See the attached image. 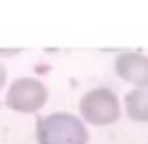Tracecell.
<instances>
[{"label": "cell", "instance_id": "cell-1", "mask_svg": "<svg viewBox=\"0 0 148 144\" xmlns=\"http://www.w3.org/2000/svg\"><path fill=\"white\" fill-rule=\"evenodd\" d=\"M87 138L83 120L67 112L49 114L37 124L39 144H87Z\"/></svg>", "mask_w": 148, "mask_h": 144}, {"label": "cell", "instance_id": "cell-6", "mask_svg": "<svg viewBox=\"0 0 148 144\" xmlns=\"http://www.w3.org/2000/svg\"><path fill=\"white\" fill-rule=\"evenodd\" d=\"M6 77H8V73H6V67L0 63V89L4 87V83H6Z\"/></svg>", "mask_w": 148, "mask_h": 144}, {"label": "cell", "instance_id": "cell-5", "mask_svg": "<svg viewBox=\"0 0 148 144\" xmlns=\"http://www.w3.org/2000/svg\"><path fill=\"white\" fill-rule=\"evenodd\" d=\"M126 114L136 122H148V85L134 87L124 97Z\"/></svg>", "mask_w": 148, "mask_h": 144}, {"label": "cell", "instance_id": "cell-4", "mask_svg": "<svg viewBox=\"0 0 148 144\" xmlns=\"http://www.w3.org/2000/svg\"><path fill=\"white\" fill-rule=\"evenodd\" d=\"M114 69L118 77L132 83L134 87L148 85V55L138 51H124L116 57Z\"/></svg>", "mask_w": 148, "mask_h": 144}, {"label": "cell", "instance_id": "cell-3", "mask_svg": "<svg viewBox=\"0 0 148 144\" xmlns=\"http://www.w3.org/2000/svg\"><path fill=\"white\" fill-rule=\"evenodd\" d=\"M49 99L47 85L37 77H18L10 83L6 91V106L14 112L35 114Z\"/></svg>", "mask_w": 148, "mask_h": 144}, {"label": "cell", "instance_id": "cell-2", "mask_svg": "<svg viewBox=\"0 0 148 144\" xmlns=\"http://www.w3.org/2000/svg\"><path fill=\"white\" fill-rule=\"evenodd\" d=\"M79 114L93 126H110L120 118V99L108 87H93L81 97Z\"/></svg>", "mask_w": 148, "mask_h": 144}]
</instances>
